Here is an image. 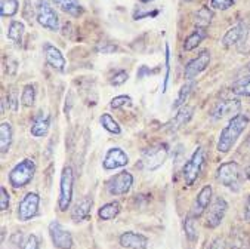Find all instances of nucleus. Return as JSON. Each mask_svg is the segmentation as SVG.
<instances>
[{
	"label": "nucleus",
	"mask_w": 250,
	"mask_h": 249,
	"mask_svg": "<svg viewBox=\"0 0 250 249\" xmlns=\"http://www.w3.org/2000/svg\"><path fill=\"white\" fill-rule=\"evenodd\" d=\"M212 18H213V12L208 6H203L195 14V24H197V27L208 28V25L212 23Z\"/></svg>",
	"instance_id": "28"
},
{
	"label": "nucleus",
	"mask_w": 250,
	"mask_h": 249,
	"mask_svg": "<svg viewBox=\"0 0 250 249\" xmlns=\"http://www.w3.org/2000/svg\"><path fill=\"white\" fill-rule=\"evenodd\" d=\"M246 33V24L244 23H238L235 25H232L222 37V46L224 47H231L232 45H237L243 34Z\"/></svg>",
	"instance_id": "20"
},
{
	"label": "nucleus",
	"mask_w": 250,
	"mask_h": 249,
	"mask_svg": "<svg viewBox=\"0 0 250 249\" xmlns=\"http://www.w3.org/2000/svg\"><path fill=\"white\" fill-rule=\"evenodd\" d=\"M44 55H46L47 64L51 66L52 68H55L58 71H64L67 63H65V58H64V55L61 54V51L58 47H55L51 43H46L44 45Z\"/></svg>",
	"instance_id": "16"
},
{
	"label": "nucleus",
	"mask_w": 250,
	"mask_h": 249,
	"mask_svg": "<svg viewBox=\"0 0 250 249\" xmlns=\"http://www.w3.org/2000/svg\"><path fill=\"white\" fill-rule=\"evenodd\" d=\"M12 136H14V132H12L11 123L2 122V125H0V152H2V155H5L11 148Z\"/></svg>",
	"instance_id": "22"
},
{
	"label": "nucleus",
	"mask_w": 250,
	"mask_h": 249,
	"mask_svg": "<svg viewBox=\"0 0 250 249\" xmlns=\"http://www.w3.org/2000/svg\"><path fill=\"white\" fill-rule=\"evenodd\" d=\"M237 49H238V54H241V55L250 54V28L246 30L241 40L237 43Z\"/></svg>",
	"instance_id": "34"
},
{
	"label": "nucleus",
	"mask_w": 250,
	"mask_h": 249,
	"mask_svg": "<svg viewBox=\"0 0 250 249\" xmlns=\"http://www.w3.org/2000/svg\"><path fill=\"white\" fill-rule=\"evenodd\" d=\"M169 150L166 144H157L146 148V150L142 153V159H141V165L144 169L146 171H156L159 169L165 160L167 159Z\"/></svg>",
	"instance_id": "3"
},
{
	"label": "nucleus",
	"mask_w": 250,
	"mask_h": 249,
	"mask_svg": "<svg viewBox=\"0 0 250 249\" xmlns=\"http://www.w3.org/2000/svg\"><path fill=\"white\" fill-rule=\"evenodd\" d=\"M40 204V196L37 193H27L18 206V220L20 221H30L37 215Z\"/></svg>",
	"instance_id": "9"
},
{
	"label": "nucleus",
	"mask_w": 250,
	"mask_h": 249,
	"mask_svg": "<svg viewBox=\"0 0 250 249\" xmlns=\"http://www.w3.org/2000/svg\"><path fill=\"white\" fill-rule=\"evenodd\" d=\"M130 101H132L130 96H127V95H119V96H116V98L111 99L110 107L111 109H120V107H123L126 104H130Z\"/></svg>",
	"instance_id": "36"
},
{
	"label": "nucleus",
	"mask_w": 250,
	"mask_h": 249,
	"mask_svg": "<svg viewBox=\"0 0 250 249\" xmlns=\"http://www.w3.org/2000/svg\"><path fill=\"white\" fill-rule=\"evenodd\" d=\"M209 249H225V242H224L221 237H216V239L212 242V245H210Z\"/></svg>",
	"instance_id": "44"
},
{
	"label": "nucleus",
	"mask_w": 250,
	"mask_h": 249,
	"mask_svg": "<svg viewBox=\"0 0 250 249\" xmlns=\"http://www.w3.org/2000/svg\"><path fill=\"white\" fill-rule=\"evenodd\" d=\"M127 73L125 71V70H120V71H117L113 77H111V85H114V86H120V85H123L126 80H127Z\"/></svg>",
	"instance_id": "40"
},
{
	"label": "nucleus",
	"mask_w": 250,
	"mask_h": 249,
	"mask_svg": "<svg viewBox=\"0 0 250 249\" xmlns=\"http://www.w3.org/2000/svg\"><path fill=\"white\" fill-rule=\"evenodd\" d=\"M132 184H133V177L129 172L123 171L108 180L107 190L113 196H123L132 188Z\"/></svg>",
	"instance_id": "10"
},
{
	"label": "nucleus",
	"mask_w": 250,
	"mask_h": 249,
	"mask_svg": "<svg viewBox=\"0 0 250 249\" xmlns=\"http://www.w3.org/2000/svg\"><path fill=\"white\" fill-rule=\"evenodd\" d=\"M49 126H51V116H49L47 113H44V114L42 113V114H39V116L34 119L30 132H31L33 136L40 138V136H44V135L47 134Z\"/></svg>",
	"instance_id": "21"
},
{
	"label": "nucleus",
	"mask_w": 250,
	"mask_h": 249,
	"mask_svg": "<svg viewBox=\"0 0 250 249\" xmlns=\"http://www.w3.org/2000/svg\"><path fill=\"white\" fill-rule=\"evenodd\" d=\"M8 101H9V106H11V109L14 110V112H17V109H18V99H17V93H15V91H12L9 95H8Z\"/></svg>",
	"instance_id": "43"
},
{
	"label": "nucleus",
	"mask_w": 250,
	"mask_h": 249,
	"mask_svg": "<svg viewBox=\"0 0 250 249\" xmlns=\"http://www.w3.org/2000/svg\"><path fill=\"white\" fill-rule=\"evenodd\" d=\"M232 5H234V0H210V6L219 11H227Z\"/></svg>",
	"instance_id": "37"
},
{
	"label": "nucleus",
	"mask_w": 250,
	"mask_h": 249,
	"mask_svg": "<svg viewBox=\"0 0 250 249\" xmlns=\"http://www.w3.org/2000/svg\"><path fill=\"white\" fill-rule=\"evenodd\" d=\"M120 245L125 249H146L148 239L141 233L126 231L120 236Z\"/></svg>",
	"instance_id": "17"
},
{
	"label": "nucleus",
	"mask_w": 250,
	"mask_h": 249,
	"mask_svg": "<svg viewBox=\"0 0 250 249\" xmlns=\"http://www.w3.org/2000/svg\"><path fill=\"white\" fill-rule=\"evenodd\" d=\"M141 2H151V0H141Z\"/></svg>",
	"instance_id": "49"
},
{
	"label": "nucleus",
	"mask_w": 250,
	"mask_h": 249,
	"mask_svg": "<svg viewBox=\"0 0 250 249\" xmlns=\"http://www.w3.org/2000/svg\"><path fill=\"white\" fill-rule=\"evenodd\" d=\"M9 208V193L5 187H0V211L5 212Z\"/></svg>",
	"instance_id": "38"
},
{
	"label": "nucleus",
	"mask_w": 250,
	"mask_h": 249,
	"mask_svg": "<svg viewBox=\"0 0 250 249\" xmlns=\"http://www.w3.org/2000/svg\"><path fill=\"white\" fill-rule=\"evenodd\" d=\"M244 220L247 223H250V194L247 196V201H246V205H244Z\"/></svg>",
	"instance_id": "45"
},
{
	"label": "nucleus",
	"mask_w": 250,
	"mask_h": 249,
	"mask_svg": "<svg viewBox=\"0 0 250 249\" xmlns=\"http://www.w3.org/2000/svg\"><path fill=\"white\" fill-rule=\"evenodd\" d=\"M92 197L89 196H84L82 197L80 201L74 205L73 211H71V220L74 223H82L83 220L87 218L89 212H90V208H92Z\"/></svg>",
	"instance_id": "19"
},
{
	"label": "nucleus",
	"mask_w": 250,
	"mask_h": 249,
	"mask_svg": "<svg viewBox=\"0 0 250 249\" xmlns=\"http://www.w3.org/2000/svg\"><path fill=\"white\" fill-rule=\"evenodd\" d=\"M22 34H24V24L20 21H12L9 28H8V39L12 43L20 45L22 40Z\"/></svg>",
	"instance_id": "27"
},
{
	"label": "nucleus",
	"mask_w": 250,
	"mask_h": 249,
	"mask_svg": "<svg viewBox=\"0 0 250 249\" xmlns=\"http://www.w3.org/2000/svg\"><path fill=\"white\" fill-rule=\"evenodd\" d=\"M21 248L22 249H39V239L34 234H30V236L25 237Z\"/></svg>",
	"instance_id": "39"
},
{
	"label": "nucleus",
	"mask_w": 250,
	"mask_h": 249,
	"mask_svg": "<svg viewBox=\"0 0 250 249\" xmlns=\"http://www.w3.org/2000/svg\"><path fill=\"white\" fill-rule=\"evenodd\" d=\"M229 249H250V239L241 230H234L229 236Z\"/></svg>",
	"instance_id": "24"
},
{
	"label": "nucleus",
	"mask_w": 250,
	"mask_h": 249,
	"mask_svg": "<svg viewBox=\"0 0 250 249\" xmlns=\"http://www.w3.org/2000/svg\"><path fill=\"white\" fill-rule=\"evenodd\" d=\"M232 92L240 96H250V79L241 80L232 88Z\"/></svg>",
	"instance_id": "35"
},
{
	"label": "nucleus",
	"mask_w": 250,
	"mask_h": 249,
	"mask_svg": "<svg viewBox=\"0 0 250 249\" xmlns=\"http://www.w3.org/2000/svg\"><path fill=\"white\" fill-rule=\"evenodd\" d=\"M129 163V158L127 155L119 147H113L107 152L105 158H104V168L111 171V169H117V168H123Z\"/></svg>",
	"instance_id": "15"
},
{
	"label": "nucleus",
	"mask_w": 250,
	"mask_h": 249,
	"mask_svg": "<svg viewBox=\"0 0 250 249\" xmlns=\"http://www.w3.org/2000/svg\"><path fill=\"white\" fill-rule=\"evenodd\" d=\"M5 240V228H2V242Z\"/></svg>",
	"instance_id": "48"
},
{
	"label": "nucleus",
	"mask_w": 250,
	"mask_h": 249,
	"mask_svg": "<svg viewBox=\"0 0 250 249\" xmlns=\"http://www.w3.org/2000/svg\"><path fill=\"white\" fill-rule=\"evenodd\" d=\"M73 187H74V172L71 166H64L61 174V184H60V201L58 206L60 211H67L70 208L73 199Z\"/></svg>",
	"instance_id": "6"
},
{
	"label": "nucleus",
	"mask_w": 250,
	"mask_h": 249,
	"mask_svg": "<svg viewBox=\"0 0 250 249\" xmlns=\"http://www.w3.org/2000/svg\"><path fill=\"white\" fill-rule=\"evenodd\" d=\"M170 55H169V45H166V76H165V86H163V91H166L167 88V80H169V70H170Z\"/></svg>",
	"instance_id": "42"
},
{
	"label": "nucleus",
	"mask_w": 250,
	"mask_h": 249,
	"mask_svg": "<svg viewBox=\"0 0 250 249\" xmlns=\"http://www.w3.org/2000/svg\"><path fill=\"white\" fill-rule=\"evenodd\" d=\"M246 177H247V178L250 180V165H249V166L246 168Z\"/></svg>",
	"instance_id": "47"
},
{
	"label": "nucleus",
	"mask_w": 250,
	"mask_h": 249,
	"mask_svg": "<svg viewBox=\"0 0 250 249\" xmlns=\"http://www.w3.org/2000/svg\"><path fill=\"white\" fill-rule=\"evenodd\" d=\"M36 172V163L31 159H24L21 160L9 174V182L15 188L25 187L34 177Z\"/></svg>",
	"instance_id": "5"
},
{
	"label": "nucleus",
	"mask_w": 250,
	"mask_h": 249,
	"mask_svg": "<svg viewBox=\"0 0 250 249\" xmlns=\"http://www.w3.org/2000/svg\"><path fill=\"white\" fill-rule=\"evenodd\" d=\"M120 211H122V206L119 202H110L98 211V215L104 221H110V220H114L120 214Z\"/></svg>",
	"instance_id": "26"
},
{
	"label": "nucleus",
	"mask_w": 250,
	"mask_h": 249,
	"mask_svg": "<svg viewBox=\"0 0 250 249\" xmlns=\"http://www.w3.org/2000/svg\"><path fill=\"white\" fill-rule=\"evenodd\" d=\"M116 46L114 45H104V46H101V47H99V51H103V54H111V52H114L116 51Z\"/></svg>",
	"instance_id": "46"
},
{
	"label": "nucleus",
	"mask_w": 250,
	"mask_h": 249,
	"mask_svg": "<svg viewBox=\"0 0 250 249\" xmlns=\"http://www.w3.org/2000/svg\"><path fill=\"white\" fill-rule=\"evenodd\" d=\"M194 86H195V83H194L192 80H189L188 83H185V85L179 89V93H178V96H176V101H175L173 106H172L173 110H176V109H179L181 106L185 104V101L188 99V96H189V93H191V91H192Z\"/></svg>",
	"instance_id": "29"
},
{
	"label": "nucleus",
	"mask_w": 250,
	"mask_h": 249,
	"mask_svg": "<svg viewBox=\"0 0 250 249\" xmlns=\"http://www.w3.org/2000/svg\"><path fill=\"white\" fill-rule=\"evenodd\" d=\"M184 228H185V234H187V237H188L191 242L197 240L198 234H197V227H195V218H194V217L188 215V217L185 218Z\"/></svg>",
	"instance_id": "33"
},
{
	"label": "nucleus",
	"mask_w": 250,
	"mask_h": 249,
	"mask_svg": "<svg viewBox=\"0 0 250 249\" xmlns=\"http://www.w3.org/2000/svg\"><path fill=\"white\" fill-rule=\"evenodd\" d=\"M99 122H101V125H103V128H105L108 132H111V134H116V135H119L120 134V126H119V123L108 114V113H105V114H103L101 116V119H99Z\"/></svg>",
	"instance_id": "32"
},
{
	"label": "nucleus",
	"mask_w": 250,
	"mask_h": 249,
	"mask_svg": "<svg viewBox=\"0 0 250 249\" xmlns=\"http://www.w3.org/2000/svg\"><path fill=\"white\" fill-rule=\"evenodd\" d=\"M36 101V89L34 85H27L22 89V95H21V103L25 107H33Z\"/></svg>",
	"instance_id": "31"
},
{
	"label": "nucleus",
	"mask_w": 250,
	"mask_h": 249,
	"mask_svg": "<svg viewBox=\"0 0 250 249\" xmlns=\"http://www.w3.org/2000/svg\"><path fill=\"white\" fill-rule=\"evenodd\" d=\"M24 18L31 23L33 21V15H34V11H33V3H31V0H25V6H24V12H22Z\"/></svg>",
	"instance_id": "41"
},
{
	"label": "nucleus",
	"mask_w": 250,
	"mask_h": 249,
	"mask_svg": "<svg viewBox=\"0 0 250 249\" xmlns=\"http://www.w3.org/2000/svg\"><path fill=\"white\" fill-rule=\"evenodd\" d=\"M18 8H20L18 0H2V3H0V14H2V17L11 18L18 12Z\"/></svg>",
	"instance_id": "30"
},
{
	"label": "nucleus",
	"mask_w": 250,
	"mask_h": 249,
	"mask_svg": "<svg viewBox=\"0 0 250 249\" xmlns=\"http://www.w3.org/2000/svg\"><path fill=\"white\" fill-rule=\"evenodd\" d=\"M243 177H244V174L237 162L222 163L216 171V180L224 187H227L232 191H238L241 188Z\"/></svg>",
	"instance_id": "2"
},
{
	"label": "nucleus",
	"mask_w": 250,
	"mask_h": 249,
	"mask_svg": "<svg viewBox=\"0 0 250 249\" xmlns=\"http://www.w3.org/2000/svg\"><path fill=\"white\" fill-rule=\"evenodd\" d=\"M210 64V52L209 51H202L194 60H191L187 66H185V79L187 80H192L194 77H197L202 71H205Z\"/></svg>",
	"instance_id": "12"
},
{
	"label": "nucleus",
	"mask_w": 250,
	"mask_h": 249,
	"mask_svg": "<svg viewBox=\"0 0 250 249\" xmlns=\"http://www.w3.org/2000/svg\"><path fill=\"white\" fill-rule=\"evenodd\" d=\"M210 201H212V187L210 185H205L202 190H200L198 196L195 197V201L192 204V208H191V217H194L195 220L200 218L205 211L209 208L210 205Z\"/></svg>",
	"instance_id": "14"
},
{
	"label": "nucleus",
	"mask_w": 250,
	"mask_h": 249,
	"mask_svg": "<svg viewBox=\"0 0 250 249\" xmlns=\"http://www.w3.org/2000/svg\"><path fill=\"white\" fill-rule=\"evenodd\" d=\"M227 209H228V204H227L225 199L221 197V196L216 197L213 201V204L210 205V208H209V212H208V217H206V226L209 228L218 227L222 223V220H224V217L227 214Z\"/></svg>",
	"instance_id": "13"
},
{
	"label": "nucleus",
	"mask_w": 250,
	"mask_h": 249,
	"mask_svg": "<svg viewBox=\"0 0 250 249\" xmlns=\"http://www.w3.org/2000/svg\"><path fill=\"white\" fill-rule=\"evenodd\" d=\"M54 3L71 17H79L83 14V8L79 5L77 0H54Z\"/></svg>",
	"instance_id": "25"
},
{
	"label": "nucleus",
	"mask_w": 250,
	"mask_h": 249,
	"mask_svg": "<svg viewBox=\"0 0 250 249\" xmlns=\"http://www.w3.org/2000/svg\"><path fill=\"white\" fill-rule=\"evenodd\" d=\"M208 36V31L206 28H202V27H197L184 42V49L185 51H192L194 47H197L200 43H202Z\"/></svg>",
	"instance_id": "23"
},
{
	"label": "nucleus",
	"mask_w": 250,
	"mask_h": 249,
	"mask_svg": "<svg viewBox=\"0 0 250 249\" xmlns=\"http://www.w3.org/2000/svg\"><path fill=\"white\" fill-rule=\"evenodd\" d=\"M192 114H194V109H192L191 106L182 107V109L175 114V117L166 125V129L170 131V132H176L178 129H181L182 126H185V125L191 120Z\"/></svg>",
	"instance_id": "18"
},
{
	"label": "nucleus",
	"mask_w": 250,
	"mask_h": 249,
	"mask_svg": "<svg viewBox=\"0 0 250 249\" xmlns=\"http://www.w3.org/2000/svg\"><path fill=\"white\" fill-rule=\"evenodd\" d=\"M36 17L37 21L42 27L51 30V31H58L60 28V18L54 8L49 5L47 0H39L37 8H36Z\"/></svg>",
	"instance_id": "7"
},
{
	"label": "nucleus",
	"mask_w": 250,
	"mask_h": 249,
	"mask_svg": "<svg viewBox=\"0 0 250 249\" xmlns=\"http://www.w3.org/2000/svg\"><path fill=\"white\" fill-rule=\"evenodd\" d=\"M49 234H51L52 243L58 249H71L73 248V236L68 230L62 227L61 223L52 221L49 224Z\"/></svg>",
	"instance_id": "8"
},
{
	"label": "nucleus",
	"mask_w": 250,
	"mask_h": 249,
	"mask_svg": "<svg viewBox=\"0 0 250 249\" xmlns=\"http://www.w3.org/2000/svg\"><path fill=\"white\" fill-rule=\"evenodd\" d=\"M205 163H206V152H205V148L198 147L194 152V155L191 156V159L185 163L184 171H182L187 185H192L197 181V178L203 171Z\"/></svg>",
	"instance_id": "4"
},
{
	"label": "nucleus",
	"mask_w": 250,
	"mask_h": 249,
	"mask_svg": "<svg viewBox=\"0 0 250 249\" xmlns=\"http://www.w3.org/2000/svg\"><path fill=\"white\" fill-rule=\"evenodd\" d=\"M247 125H249L247 116H244V114L234 116L221 132V136L218 139V152L219 153H228L234 147V144L237 142L238 136L244 132Z\"/></svg>",
	"instance_id": "1"
},
{
	"label": "nucleus",
	"mask_w": 250,
	"mask_h": 249,
	"mask_svg": "<svg viewBox=\"0 0 250 249\" xmlns=\"http://www.w3.org/2000/svg\"><path fill=\"white\" fill-rule=\"evenodd\" d=\"M240 110H241V103L238 99H222V101H219L213 107L210 116L215 120H222L225 117L232 119L234 116H237L240 113Z\"/></svg>",
	"instance_id": "11"
}]
</instances>
